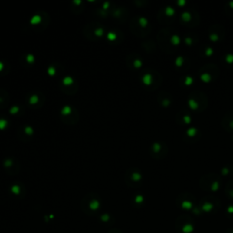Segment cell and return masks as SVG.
I'll return each instance as SVG.
<instances>
[{"label": "cell", "mask_w": 233, "mask_h": 233, "mask_svg": "<svg viewBox=\"0 0 233 233\" xmlns=\"http://www.w3.org/2000/svg\"><path fill=\"white\" fill-rule=\"evenodd\" d=\"M209 39H210L211 41H213V42H216V41L218 40V36L217 34H215V33L210 34V35H209Z\"/></svg>", "instance_id": "13"}, {"label": "cell", "mask_w": 233, "mask_h": 233, "mask_svg": "<svg viewBox=\"0 0 233 233\" xmlns=\"http://www.w3.org/2000/svg\"><path fill=\"white\" fill-rule=\"evenodd\" d=\"M200 79L204 83H208L211 80V76L208 73H203V74L200 75Z\"/></svg>", "instance_id": "4"}, {"label": "cell", "mask_w": 233, "mask_h": 233, "mask_svg": "<svg viewBox=\"0 0 233 233\" xmlns=\"http://www.w3.org/2000/svg\"><path fill=\"white\" fill-rule=\"evenodd\" d=\"M225 60H226V62L228 63V64L233 63V54H228V55H226Z\"/></svg>", "instance_id": "11"}, {"label": "cell", "mask_w": 233, "mask_h": 233, "mask_svg": "<svg viewBox=\"0 0 233 233\" xmlns=\"http://www.w3.org/2000/svg\"><path fill=\"white\" fill-rule=\"evenodd\" d=\"M183 120H184V122H185L186 124H190V122H191V118H190L189 116L186 115V116H183Z\"/></svg>", "instance_id": "16"}, {"label": "cell", "mask_w": 233, "mask_h": 233, "mask_svg": "<svg viewBox=\"0 0 233 233\" xmlns=\"http://www.w3.org/2000/svg\"><path fill=\"white\" fill-rule=\"evenodd\" d=\"M152 149H153V151H154L155 153H158V152L161 149V146H160V144H159V143H158V142H155V143L152 145Z\"/></svg>", "instance_id": "9"}, {"label": "cell", "mask_w": 233, "mask_h": 233, "mask_svg": "<svg viewBox=\"0 0 233 233\" xmlns=\"http://www.w3.org/2000/svg\"><path fill=\"white\" fill-rule=\"evenodd\" d=\"M205 54H206V56H211L213 54V48H210V47L207 48V49L205 51Z\"/></svg>", "instance_id": "18"}, {"label": "cell", "mask_w": 233, "mask_h": 233, "mask_svg": "<svg viewBox=\"0 0 233 233\" xmlns=\"http://www.w3.org/2000/svg\"><path fill=\"white\" fill-rule=\"evenodd\" d=\"M178 5L179 7H184L186 5V0H179L178 1Z\"/></svg>", "instance_id": "23"}, {"label": "cell", "mask_w": 233, "mask_h": 233, "mask_svg": "<svg viewBox=\"0 0 233 233\" xmlns=\"http://www.w3.org/2000/svg\"><path fill=\"white\" fill-rule=\"evenodd\" d=\"M132 179L135 180V181H139L140 179H141V174L140 173H133V175H132Z\"/></svg>", "instance_id": "14"}, {"label": "cell", "mask_w": 233, "mask_h": 233, "mask_svg": "<svg viewBox=\"0 0 233 233\" xmlns=\"http://www.w3.org/2000/svg\"><path fill=\"white\" fill-rule=\"evenodd\" d=\"M165 14H166L167 16H169V17H172V16L175 14V9H174L172 7L169 6V7H167V8H165Z\"/></svg>", "instance_id": "6"}, {"label": "cell", "mask_w": 233, "mask_h": 233, "mask_svg": "<svg viewBox=\"0 0 233 233\" xmlns=\"http://www.w3.org/2000/svg\"><path fill=\"white\" fill-rule=\"evenodd\" d=\"M142 81L146 85H150L151 82H152V76L150 74H145L142 77Z\"/></svg>", "instance_id": "2"}, {"label": "cell", "mask_w": 233, "mask_h": 233, "mask_svg": "<svg viewBox=\"0 0 233 233\" xmlns=\"http://www.w3.org/2000/svg\"><path fill=\"white\" fill-rule=\"evenodd\" d=\"M181 18H182L183 21L189 22V21L191 20L192 16H191V14H190L189 11H184V12H182V14H181Z\"/></svg>", "instance_id": "1"}, {"label": "cell", "mask_w": 233, "mask_h": 233, "mask_svg": "<svg viewBox=\"0 0 233 233\" xmlns=\"http://www.w3.org/2000/svg\"><path fill=\"white\" fill-rule=\"evenodd\" d=\"M197 133V129L195 128H189L187 130V135L189 137H194Z\"/></svg>", "instance_id": "8"}, {"label": "cell", "mask_w": 233, "mask_h": 233, "mask_svg": "<svg viewBox=\"0 0 233 233\" xmlns=\"http://www.w3.org/2000/svg\"><path fill=\"white\" fill-rule=\"evenodd\" d=\"M170 42H171L173 45L178 46V45H179V43H180V38H179L178 35H173V36L171 37V38H170Z\"/></svg>", "instance_id": "5"}, {"label": "cell", "mask_w": 233, "mask_h": 233, "mask_svg": "<svg viewBox=\"0 0 233 233\" xmlns=\"http://www.w3.org/2000/svg\"><path fill=\"white\" fill-rule=\"evenodd\" d=\"M182 206H183L184 208H189L191 207V203H190L189 201H184V202L182 203Z\"/></svg>", "instance_id": "21"}, {"label": "cell", "mask_w": 233, "mask_h": 233, "mask_svg": "<svg viewBox=\"0 0 233 233\" xmlns=\"http://www.w3.org/2000/svg\"><path fill=\"white\" fill-rule=\"evenodd\" d=\"M229 126H230V128H232V129H233V120H231V121H230Z\"/></svg>", "instance_id": "26"}, {"label": "cell", "mask_w": 233, "mask_h": 233, "mask_svg": "<svg viewBox=\"0 0 233 233\" xmlns=\"http://www.w3.org/2000/svg\"><path fill=\"white\" fill-rule=\"evenodd\" d=\"M183 62H184V58H183V57H181V56L178 57L175 59V65H176L178 67H181V66L183 65Z\"/></svg>", "instance_id": "7"}, {"label": "cell", "mask_w": 233, "mask_h": 233, "mask_svg": "<svg viewBox=\"0 0 233 233\" xmlns=\"http://www.w3.org/2000/svg\"><path fill=\"white\" fill-rule=\"evenodd\" d=\"M228 172H229V170H228V168H223V169H222V174H223L224 176L228 175Z\"/></svg>", "instance_id": "24"}, {"label": "cell", "mask_w": 233, "mask_h": 233, "mask_svg": "<svg viewBox=\"0 0 233 233\" xmlns=\"http://www.w3.org/2000/svg\"><path fill=\"white\" fill-rule=\"evenodd\" d=\"M185 42H186V44H187L188 46H191V45H192V43H193V40H192V38H191L187 37V38H185Z\"/></svg>", "instance_id": "19"}, {"label": "cell", "mask_w": 233, "mask_h": 233, "mask_svg": "<svg viewBox=\"0 0 233 233\" xmlns=\"http://www.w3.org/2000/svg\"><path fill=\"white\" fill-rule=\"evenodd\" d=\"M184 83H185V85H187V86H189V85H191V84L193 83V78H192V77L187 76V77H186V78H185V81H184Z\"/></svg>", "instance_id": "12"}, {"label": "cell", "mask_w": 233, "mask_h": 233, "mask_svg": "<svg viewBox=\"0 0 233 233\" xmlns=\"http://www.w3.org/2000/svg\"><path fill=\"white\" fill-rule=\"evenodd\" d=\"M142 66V61L140 60V59H136L135 61H134V67H140Z\"/></svg>", "instance_id": "17"}, {"label": "cell", "mask_w": 233, "mask_h": 233, "mask_svg": "<svg viewBox=\"0 0 233 233\" xmlns=\"http://www.w3.org/2000/svg\"><path fill=\"white\" fill-rule=\"evenodd\" d=\"M161 104H162V106H164V107H168V106L170 104V100L168 99V98H165V99L161 102Z\"/></svg>", "instance_id": "20"}, {"label": "cell", "mask_w": 233, "mask_h": 233, "mask_svg": "<svg viewBox=\"0 0 233 233\" xmlns=\"http://www.w3.org/2000/svg\"><path fill=\"white\" fill-rule=\"evenodd\" d=\"M188 104H189V107H190L191 109H193V110L198 109V107H199V104H198V102H197L195 99H193V98H189V101H188Z\"/></svg>", "instance_id": "3"}, {"label": "cell", "mask_w": 233, "mask_h": 233, "mask_svg": "<svg viewBox=\"0 0 233 233\" xmlns=\"http://www.w3.org/2000/svg\"><path fill=\"white\" fill-rule=\"evenodd\" d=\"M228 4H229L230 8H233V0H232V1H230V2H229Z\"/></svg>", "instance_id": "25"}, {"label": "cell", "mask_w": 233, "mask_h": 233, "mask_svg": "<svg viewBox=\"0 0 233 233\" xmlns=\"http://www.w3.org/2000/svg\"><path fill=\"white\" fill-rule=\"evenodd\" d=\"M6 125H7V121L6 120H0V129H4L6 127Z\"/></svg>", "instance_id": "22"}, {"label": "cell", "mask_w": 233, "mask_h": 233, "mask_svg": "<svg viewBox=\"0 0 233 233\" xmlns=\"http://www.w3.org/2000/svg\"><path fill=\"white\" fill-rule=\"evenodd\" d=\"M139 23L140 24V26L141 27H146L147 25H148V19L146 18H139Z\"/></svg>", "instance_id": "10"}, {"label": "cell", "mask_w": 233, "mask_h": 233, "mask_svg": "<svg viewBox=\"0 0 233 233\" xmlns=\"http://www.w3.org/2000/svg\"><path fill=\"white\" fill-rule=\"evenodd\" d=\"M218 187H219L218 182L214 181V182L212 183V185H211V189H212L213 191H216V190H218Z\"/></svg>", "instance_id": "15"}]
</instances>
